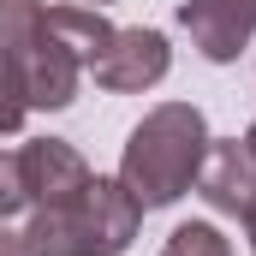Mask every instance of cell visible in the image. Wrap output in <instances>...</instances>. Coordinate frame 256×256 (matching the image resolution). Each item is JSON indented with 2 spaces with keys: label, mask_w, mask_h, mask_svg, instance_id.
I'll list each match as a JSON object with an SVG mask.
<instances>
[{
  "label": "cell",
  "mask_w": 256,
  "mask_h": 256,
  "mask_svg": "<svg viewBox=\"0 0 256 256\" xmlns=\"http://www.w3.org/2000/svg\"><path fill=\"white\" fill-rule=\"evenodd\" d=\"M196 196L220 214H250L256 208V155L244 137H208V155H202V173H196Z\"/></svg>",
  "instance_id": "7"
},
{
  "label": "cell",
  "mask_w": 256,
  "mask_h": 256,
  "mask_svg": "<svg viewBox=\"0 0 256 256\" xmlns=\"http://www.w3.org/2000/svg\"><path fill=\"white\" fill-rule=\"evenodd\" d=\"M18 185H24V208H48L78 185H90V161L60 137H30L18 149Z\"/></svg>",
  "instance_id": "6"
},
{
  "label": "cell",
  "mask_w": 256,
  "mask_h": 256,
  "mask_svg": "<svg viewBox=\"0 0 256 256\" xmlns=\"http://www.w3.org/2000/svg\"><path fill=\"white\" fill-rule=\"evenodd\" d=\"M167 66H173L167 36H161V30H149V24H131V30H114V42L102 48V60L90 66V72H96V84H102V90H114V96H137V90L161 84V78H167Z\"/></svg>",
  "instance_id": "4"
},
{
  "label": "cell",
  "mask_w": 256,
  "mask_h": 256,
  "mask_svg": "<svg viewBox=\"0 0 256 256\" xmlns=\"http://www.w3.org/2000/svg\"><path fill=\"white\" fill-rule=\"evenodd\" d=\"M30 120V102H24V84H18V72L0 60V137H18Z\"/></svg>",
  "instance_id": "10"
},
{
  "label": "cell",
  "mask_w": 256,
  "mask_h": 256,
  "mask_svg": "<svg viewBox=\"0 0 256 256\" xmlns=\"http://www.w3.org/2000/svg\"><path fill=\"white\" fill-rule=\"evenodd\" d=\"M244 226H250V250H256V208H250V214H244Z\"/></svg>",
  "instance_id": "13"
},
{
  "label": "cell",
  "mask_w": 256,
  "mask_h": 256,
  "mask_svg": "<svg viewBox=\"0 0 256 256\" xmlns=\"http://www.w3.org/2000/svg\"><path fill=\"white\" fill-rule=\"evenodd\" d=\"M24 208V185H18V155H0V220Z\"/></svg>",
  "instance_id": "11"
},
{
  "label": "cell",
  "mask_w": 256,
  "mask_h": 256,
  "mask_svg": "<svg viewBox=\"0 0 256 256\" xmlns=\"http://www.w3.org/2000/svg\"><path fill=\"white\" fill-rule=\"evenodd\" d=\"M137 226H143V208L120 185V173L114 179L90 173V185H78L72 196L30 208L24 244H30V256H120L131 250Z\"/></svg>",
  "instance_id": "2"
},
{
  "label": "cell",
  "mask_w": 256,
  "mask_h": 256,
  "mask_svg": "<svg viewBox=\"0 0 256 256\" xmlns=\"http://www.w3.org/2000/svg\"><path fill=\"white\" fill-rule=\"evenodd\" d=\"M0 60L18 72L30 108L60 114V108L78 102L84 60L66 48V36L48 24V6L42 0H0Z\"/></svg>",
  "instance_id": "3"
},
{
  "label": "cell",
  "mask_w": 256,
  "mask_h": 256,
  "mask_svg": "<svg viewBox=\"0 0 256 256\" xmlns=\"http://www.w3.org/2000/svg\"><path fill=\"white\" fill-rule=\"evenodd\" d=\"M48 24H54V30L66 36V48L84 60V72L102 60V48L114 42V24H108L96 6H54V12H48Z\"/></svg>",
  "instance_id": "8"
},
{
  "label": "cell",
  "mask_w": 256,
  "mask_h": 256,
  "mask_svg": "<svg viewBox=\"0 0 256 256\" xmlns=\"http://www.w3.org/2000/svg\"><path fill=\"white\" fill-rule=\"evenodd\" d=\"M96 6H108V0H96Z\"/></svg>",
  "instance_id": "15"
},
{
  "label": "cell",
  "mask_w": 256,
  "mask_h": 256,
  "mask_svg": "<svg viewBox=\"0 0 256 256\" xmlns=\"http://www.w3.org/2000/svg\"><path fill=\"white\" fill-rule=\"evenodd\" d=\"M161 256H232V244L220 238V226H208V220H185V226L167 232V250H161Z\"/></svg>",
  "instance_id": "9"
},
{
  "label": "cell",
  "mask_w": 256,
  "mask_h": 256,
  "mask_svg": "<svg viewBox=\"0 0 256 256\" xmlns=\"http://www.w3.org/2000/svg\"><path fill=\"white\" fill-rule=\"evenodd\" d=\"M244 143H250V155H256V126H250V131H244Z\"/></svg>",
  "instance_id": "14"
},
{
  "label": "cell",
  "mask_w": 256,
  "mask_h": 256,
  "mask_svg": "<svg viewBox=\"0 0 256 256\" xmlns=\"http://www.w3.org/2000/svg\"><path fill=\"white\" fill-rule=\"evenodd\" d=\"M202 155H208V120L191 102H161L149 108L126 137V155H120V185L137 196V208H167L196 185L202 173Z\"/></svg>",
  "instance_id": "1"
},
{
  "label": "cell",
  "mask_w": 256,
  "mask_h": 256,
  "mask_svg": "<svg viewBox=\"0 0 256 256\" xmlns=\"http://www.w3.org/2000/svg\"><path fill=\"white\" fill-rule=\"evenodd\" d=\"M179 24L191 30V48L214 66H232L256 36V0H179Z\"/></svg>",
  "instance_id": "5"
},
{
  "label": "cell",
  "mask_w": 256,
  "mask_h": 256,
  "mask_svg": "<svg viewBox=\"0 0 256 256\" xmlns=\"http://www.w3.org/2000/svg\"><path fill=\"white\" fill-rule=\"evenodd\" d=\"M0 256H30L24 232H6V220H0Z\"/></svg>",
  "instance_id": "12"
}]
</instances>
